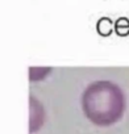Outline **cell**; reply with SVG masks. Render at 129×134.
Listing matches in <instances>:
<instances>
[{
    "label": "cell",
    "instance_id": "6da1fadb",
    "mask_svg": "<svg viewBox=\"0 0 129 134\" xmlns=\"http://www.w3.org/2000/svg\"><path fill=\"white\" fill-rule=\"evenodd\" d=\"M82 109L95 125L108 126L122 116L125 96L117 84L109 80H96L84 90Z\"/></svg>",
    "mask_w": 129,
    "mask_h": 134
},
{
    "label": "cell",
    "instance_id": "7a4b0ae2",
    "mask_svg": "<svg viewBox=\"0 0 129 134\" xmlns=\"http://www.w3.org/2000/svg\"><path fill=\"white\" fill-rule=\"evenodd\" d=\"M29 104H30V114H29V129L30 131H36L37 129H40L44 124V118H45V112L42 105L40 104V101H37L34 99V96L29 97Z\"/></svg>",
    "mask_w": 129,
    "mask_h": 134
},
{
    "label": "cell",
    "instance_id": "3957f363",
    "mask_svg": "<svg viewBox=\"0 0 129 134\" xmlns=\"http://www.w3.org/2000/svg\"><path fill=\"white\" fill-rule=\"evenodd\" d=\"M96 28H98V32L100 34L108 36V34H111V32L113 29V23H112V20L109 17H103V19H100L98 21V26Z\"/></svg>",
    "mask_w": 129,
    "mask_h": 134
},
{
    "label": "cell",
    "instance_id": "277c9868",
    "mask_svg": "<svg viewBox=\"0 0 129 134\" xmlns=\"http://www.w3.org/2000/svg\"><path fill=\"white\" fill-rule=\"evenodd\" d=\"M115 30L120 36H126L129 33V20L126 17H120L115 23Z\"/></svg>",
    "mask_w": 129,
    "mask_h": 134
}]
</instances>
